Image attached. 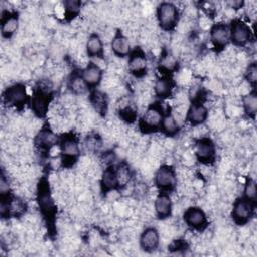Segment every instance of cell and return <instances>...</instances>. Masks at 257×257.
<instances>
[{
  "instance_id": "6da1fadb",
  "label": "cell",
  "mask_w": 257,
  "mask_h": 257,
  "mask_svg": "<svg viewBox=\"0 0 257 257\" xmlns=\"http://www.w3.org/2000/svg\"><path fill=\"white\" fill-rule=\"evenodd\" d=\"M58 148L60 161L63 167H72L80 156V144L78 138L71 132L62 134L59 137Z\"/></svg>"
},
{
  "instance_id": "7a4b0ae2",
  "label": "cell",
  "mask_w": 257,
  "mask_h": 257,
  "mask_svg": "<svg viewBox=\"0 0 257 257\" xmlns=\"http://www.w3.org/2000/svg\"><path fill=\"white\" fill-rule=\"evenodd\" d=\"M165 112L160 101L149 104L139 120L140 130L146 134L160 131Z\"/></svg>"
},
{
  "instance_id": "3957f363",
  "label": "cell",
  "mask_w": 257,
  "mask_h": 257,
  "mask_svg": "<svg viewBox=\"0 0 257 257\" xmlns=\"http://www.w3.org/2000/svg\"><path fill=\"white\" fill-rule=\"evenodd\" d=\"M157 20L165 31L173 30L179 21V8L172 2H161L157 7Z\"/></svg>"
},
{
  "instance_id": "277c9868",
  "label": "cell",
  "mask_w": 257,
  "mask_h": 257,
  "mask_svg": "<svg viewBox=\"0 0 257 257\" xmlns=\"http://www.w3.org/2000/svg\"><path fill=\"white\" fill-rule=\"evenodd\" d=\"M256 203L252 202L244 197H240L236 199L233 203L231 216L235 224L239 226L246 225L253 218L255 213Z\"/></svg>"
},
{
  "instance_id": "5b68a950",
  "label": "cell",
  "mask_w": 257,
  "mask_h": 257,
  "mask_svg": "<svg viewBox=\"0 0 257 257\" xmlns=\"http://www.w3.org/2000/svg\"><path fill=\"white\" fill-rule=\"evenodd\" d=\"M154 181L160 192H172L177 187L176 170L171 165H162L157 169Z\"/></svg>"
},
{
  "instance_id": "8992f818",
  "label": "cell",
  "mask_w": 257,
  "mask_h": 257,
  "mask_svg": "<svg viewBox=\"0 0 257 257\" xmlns=\"http://www.w3.org/2000/svg\"><path fill=\"white\" fill-rule=\"evenodd\" d=\"M230 42L234 45L243 47L247 45L252 38V30L247 22L241 18H235L229 24Z\"/></svg>"
},
{
  "instance_id": "52a82bcc",
  "label": "cell",
  "mask_w": 257,
  "mask_h": 257,
  "mask_svg": "<svg viewBox=\"0 0 257 257\" xmlns=\"http://www.w3.org/2000/svg\"><path fill=\"white\" fill-rule=\"evenodd\" d=\"M193 153L200 163L209 166L216 159L215 143L208 137H201L195 141Z\"/></svg>"
},
{
  "instance_id": "ba28073f",
  "label": "cell",
  "mask_w": 257,
  "mask_h": 257,
  "mask_svg": "<svg viewBox=\"0 0 257 257\" xmlns=\"http://www.w3.org/2000/svg\"><path fill=\"white\" fill-rule=\"evenodd\" d=\"M3 101L8 106H12L17 109L22 108L25 103L29 101L25 85L23 83H14L9 85L3 91Z\"/></svg>"
},
{
  "instance_id": "9c48e42d",
  "label": "cell",
  "mask_w": 257,
  "mask_h": 257,
  "mask_svg": "<svg viewBox=\"0 0 257 257\" xmlns=\"http://www.w3.org/2000/svg\"><path fill=\"white\" fill-rule=\"evenodd\" d=\"M37 200H38L40 211L44 216V218H46L48 221L53 220L56 213V206L51 197L47 182L44 180L40 181L38 185Z\"/></svg>"
},
{
  "instance_id": "30bf717a",
  "label": "cell",
  "mask_w": 257,
  "mask_h": 257,
  "mask_svg": "<svg viewBox=\"0 0 257 257\" xmlns=\"http://www.w3.org/2000/svg\"><path fill=\"white\" fill-rule=\"evenodd\" d=\"M128 72L135 77H143L148 71V57L141 47H135L126 62Z\"/></svg>"
},
{
  "instance_id": "8fae6325",
  "label": "cell",
  "mask_w": 257,
  "mask_h": 257,
  "mask_svg": "<svg viewBox=\"0 0 257 257\" xmlns=\"http://www.w3.org/2000/svg\"><path fill=\"white\" fill-rule=\"evenodd\" d=\"M59 137L56 136L53 128L49 125L42 126L35 135L33 144L40 152H49L55 145H58Z\"/></svg>"
},
{
  "instance_id": "7c38bea8",
  "label": "cell",
  "mask_w": 257,
  "mask_h": 257,
  "mask_svg": "<svg viewBox=\"0 0 257 257\" xmlns=\"http://www.w3.org/2000/svg\"><path fill=\"white\" fill-rule=\"evenodd\" d=\"M210 40L217 50H223L230 42L229 24L216 22L210 28Z\"/></svg>"
},
{
  "instance_id": "4fadbf2b",
  "label": "cell",
  "mask_w": 257,
  "mask_h": 257,
  "mask_svg": "<svg viewBox=\"0 0 257 257\" xmlns=\"http://www.w3.org/2000/svg\"><path fill=\"white\" fill-rule=\"evenodd\" d=\"M183 218L186 225L193 230L203 231L205 228H207V225H208L207 215L204 212V210L201 209L200 207H196V206L189 207L188 209L185 210Z\"/></svg>"
},
{
  "instance_id": "5bb4252c",
  "label": "cell",
  "mask_w": 257,
  "mask_h": 257,
  "mask_svg": "<svg viewBox=\"0 0 257 257\" xmlns=\"http://www.w3.org/2000/svg\"><path fill=\"white\" fill-rule=\"evenodd\" d=\"M208 116L209 110L204 100H193L187 109L186 120L193 126H199L207 120Z\"/></svg>"
},
{
  "instance_id": "9a60e30c",
  "label": "cell",
  "mask_w": 257,
  "mask_h": 257,
  "mask_svg": "<svg viewBox=\"0 0 257 257\" xmlns=\"http://www.w3.org/2000/svg\"><path fill=\"white\" fill-rule=\"evenodd\" d=\"M80 74L87 87L89 89H94L100 84L103 76V71L101 67L95 62H88L81 70Z\"/></svg>"
},
{
  "instance_id": "2e32d148",
  "label": "cell",
  "mask_w": 257,
  "mask_h": 257,
  "mask_svg": "<svg viewBox=\"0 0 257 257\" xmlns=\"http://www.w3.org/2000/svg\"><path fill=\"white\" fill-rule=\"evenodd\" d=\"M176 82L172 75H161L154 84V93L161 99H167L173 95Z\"/></svg>"
},
{
  "instance_id": "e0dca14e",
  "label": "cell",
  "mask_w": 257,
  "mask_h": 257,
  "mask_svg": "<svg viewBox=\"0 0 257 257\" xmlns=\"http://www.w3.org/2000/svg\"><path fill=\"white\" fill-rule=\"evenodd\" d=\"M179 60L175 54L165 49L162 51L158 60V69L162 75H172L179 69Z\"/></svg>"
},
{
  "instance_id": "ac0fdd59",
  "label": "cell",
  "mask_w": 257,
  "mask_h": 257,
  "mask_svg": "<svg viewBox=\"0 0 257 257\" xmlns=\"http://www.w3.org/2000/svg\"><path fill=\"white\" fill-rule=\"evenodd\" d=\"M160 245V233L155 227L146 228L140 236V247L146 252H153Z\"/></svg>"
},
{
  "instance_id": "d6986e66",
  "label": "cell",
  "mask_w": 257,
  "mask_h": 257,
  "mask_svg": "<svg viewBox=\"0 0 257 257\" xmlns=\"http://www.w3.org/2000/svg\"><path fill=\"white\" fill-rule=\"evenodd\" d=\"M154 210L158 218L166 219L172 215L173 211V202L169 195L166 192H160L155 198Z\"/></svg>"
},
{
  "instance_id": "ffe728a7",
  "label": "cell",
  "mask_w": 257,
  "mask_h": 257,
  "mask_svg": "<svg viewBox=\"0 0 257 257\" xmlns=\"http://www.w3.org/2000/svg\"><path fill=\"white\" fill-rule=\"evenodd\" d=\"M19 19L17 12L6 11L1 17V34L4 38H10L18 29Z\"/></svg>"
},
{
  "instance_id": "44dd1931",
  "label": "cell",
  "mask_w": 257,
  "mask_h": 257,
  "mask_svg": "<svg viewBox=\"0 0 257 257\" xmlns=\"http://www.w3.org/2000/svg\"><path fill=\"white\" fill-rule=\"evenodd\" d=\"M110 47L112 52L118 57H125L132 51L128 38L120 30H117L113 35Z\"/></svg>"
},
{
  "instance_id": "7402d4cb",
  "label": "cell",
  "mask_w": 257,
  "mask_h": 257,
  "mask_svg": "<svg viewBox=\"0 0 257 257\" xmlns=\"http://www.w3.org/2000/svg\"><path fill=\"white\" fill-rule=\"evenodd\" d=\"M100 188H101V191L105 194L118 189L115 167L113 165L107 166L103 170L100 178Z\"/></svg>"
},
{
  "instance_id": "603a6c76",
  "label": "cell",
  "mask_w": 257,
  "mask_h": 257,
  "mask_svg": "<svg viewBox=\"0 0 257 257\" xmlns=\"http://www.w3.org/2000/svg\"><path fill=\"white\" fill-rule=\"evenodd\" d=\"M85 50L88 57L103 58L104 56L103 42L101 37L97 33L93 32L88 35L85 43Z\"/></svg>"
},
{
  "instance_id": "cb8c5ba5",
  "label": "cell",
  "mask_w": 257,
  "mask_h": 257,
  "mask_svg": "<svg viewBox=\"0 0 257 257\" xmlns=\"http://www.w3.org/2000/svg\"><path fill=\"white\" fill-rule=\"evenodd\" d=\"M89 101L97 113L105 115L108 108V98L106 93L94 89L89 94Z\"/></svg>"
},
{
  "instance_id": "d4e9b609",
  "label": "cell",
  "mask_w": 257,
  "mask_h": 257,
  "mask_svg": "<svg viewBox=\"0 0 257 257\" xmlns=\"http://www.w3.org/2000/svg\"><path fill=\"white\" fill-rule=\"evenodd\" d=\"M180 130V123L177 118L174 116L171 110L165 112V115L162 120L160 131L163 132L167 137H174Z\"/></svg>"
},
{
  "instance_id": "484cf974",
  "label": "cell",
  "mask_w": 257,
  "mask_h": 257,
  "mask_svg": "<svg viewBox=\"0 0 257 257\" xmlns=\"http://www.w3.org/2000/svg\"><path fill=\"white\" fill-rule=\"evenodd\" d=\"M67 86L71 91V93L75 95H82L87 91V89H89L86 83L84 82L80 72H77V71H74L71 73L68 79Z\"/></svg>"
},
{
  "instance_id": "4316f807",
  "label": "cell",
  "mask_w": 257,
  "mask_h": 257,
  "mask_svg": "<svg viewBox=\"0 0 257 257\" xmlns=\"http://www.w3.org/2000/svg\"><path fill=\"white\" fill-rule=\"evenodd\" d=\"M242 105L245 113L249 117L254 118L257 111V94L255 89L248 91L242 96Z\"/></svg>"
},
{
  "instance_id": "83f0119b",
  "label": "cell",
  "mask_w": 257,
  "mask_h": 257,
  "mask_svg": "<svg viewBox=\"0 0 257 257\" xmlns=\"http://www.w3.org/2000/svg\"><path fill=\"white\" fill-rule=\"evenodd\" d=\"M115 173H116V178L118 183V189L125 188L126 186L130 185L133 175H132L130 166L125 162L119 163L115 167Z\"/></svg>"
},
{
  "instance_id": "f1b7e54d",
  "label": "cell",
  "mask_w": 257,
  "mask_h": 257,
  "mask_svg": "<svg viewBox=\"0 0 257 257\" xmlns=\"http://www.w3.org/2000/svg\"><path fill=\"white\" fill-rule=\"evenodd\" d=\"M81 9V2L77 0H67L63 2L64 18L68 21L75 18Z\"/></svg>"
},
{
  "instance_id": "f546056e",
  "label": "cell",
  "mask_w": 257,
  "mask_h": 257,
  "mask_svg": "<svg viewBox=\"0 0 257 257\" xmlns=\"http://www.w3.org/2000/svg\"><path fill=\"white\" fill-rule=\"evenodd\" d=\"M118 114L123 121H126L128 123L134 122L137 118V110L132 104H130V102H126L124 106L119 107Z\"/></svg>"
},
{
  "instance_id": "4dcf8cb0",
  "label": "cell",
  "mask_w": 257,
  "mask_h": 257,
  "mask_svg": "<svg viewBox=\"0 0 257 257\" xmlns=\"http://www.w3.org/2000/svg\"><path fill=\"white\" fill-rule=\"evenodd\" d=\"M244 198L255 202L256 203V199H257V188H256V182L255 180H253L252 178H248L245 186H244Z\"/></svg>"
},
{
  "instance_id": "1f68e13d",
  "label": "cell",
  "mask_w": 257,
  "mask_h": 257,
  "mask_svg": "<svg viewBox=\"0 0 257 257\" xmlns=\"http://www.w3.org/2000/svg\"><path fill=\"white\" fill-rule=\"evenodd\" d=\"M245 79L249 83V85L252 86L253 89H255L256 83H257V65L256 62H251L247 66L245 70Z\"/></svg>"
},
{
  "instance_id": "d6a6232c",
  "label": "cell",
  "mask_w": 257,
  "mask_h": 257,
  "mask_svg": "<svg viewBox=\"0 0 257 257\" xmlns=\"http://www.w3.org/2000/svg\"><path fill=\"white\" fill-rule=\"evenodd\" d=\"M226 4L229 6V8L232 9H240L244 6V1H240V0H236V1H228L226 2Z\"/></svg>"
}]
</instances>
